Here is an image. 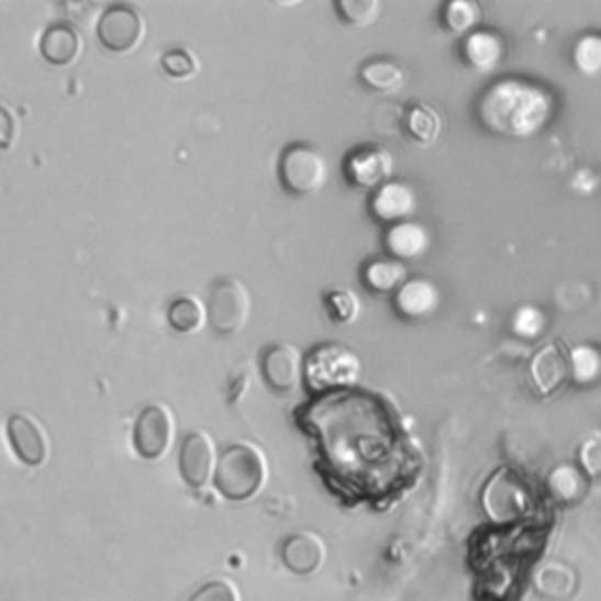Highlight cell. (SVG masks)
Returning <instances> with one entry per match:
<instances>
[{
  "label": "cell",
  "mask_w": 601,
  "mask_h": 601,
  "mask_svg": "<svg viewBox=\"0 0 601 601\" xmlns=\"http://www.w3.org/2000/svg\"><path fill=\"white\" fill-rule=\"evenodd\" d=\"M97 36L107 49L115 55L132 53L140 47L146 36V20L142 10L130 3H113L99 16Z\"/></svg>",
  "instance_id": "cell-8"
},
{
  "label": "cell",
  "mask_w": 601,
  "mask_h": 601,
  "mask_svg": "<svg viewBox=\"0 0 601 601\" xmlns=\"http://www.w3.org/2000/svg\"><path fill=\"white\" fill-rule=\"evenodd\" d=\"M175 439V414L163 402L146 404L134 421L132 442L134 449L146 460H156L167 454Z\"/></svg>",
  "instance_id": "cell-10"
},
{
  "label": "cell",
  "mask_w": 601,
  "mask_h": 601,
  "mask_svg": "<svg viewBox=\"0 0 601 601\" xmlns=\"http://www.w3.org/2000/svg\"><path fill=\"white\" fill-rule=\"evenodd\" d=\"M386 254L402 264L419 261L433 249V231L423 221L409 219L383 231Z\"/></svg>",
  "instance_id": "cell-17"
},
{
  "label": "cell",
  "mask_w": 601,
  "mask_h": 601,
  "mask_svg": "<svg viewBox=\"0 0 601 601\" xmlns=\"http://www.w3.org/2000/svg\"><path fill=\"white\" fill-rule=\"evenodd\" d=\"M359 280L376 297H388L398 294L402 285L409 280V268L407 264L392 259V256H371L359 268Z\"/></svg>",
  "instance_id": "cell-21"
},
{
  "label": "cell",
  "mask_w": 601,
  "mask_h": 601,
  "mask_svg": "<svg viewBox=\"0 0 601 601\" xmlns=\"http://www.w3.org/2000/svg\"><path fill=\"white\" fill-rule=\"evenodd\" d=\"M590 477L574 463H561L545 477V493L557 508H576L588 496Z\"/></svg>",
  "instance_id": "cell-19"
},
{
  "label": "cell",
  "mask_w": 601,
  "mask_h": 601,
  "mask_svg": "<svg viewBox=\"0 0 601 601\" xmlns=\"http://www.w3.org/2000/svg\"><path fill=\"white\" fill-rule=\"evenodd\" d=\"M82 36L80 31L68 22H55L43 31L41 38V55L45 62L55 66H68L78 62L82 55Z\"/></svg>",
  "instance_id": "cell-22"
},
{
  "label": "cell",
  "mask_w": 601,
  "mask_h": 601,
  "mask_svg": "<svg viewBox=\"0 0 601 601\" xmlns=\"http://www.w3.org/2000/svg\"><path fill=\"white\" fill-rule=\"evenodd\" d=\"M268 463L264 452L252 442H233L219 454L214 468L216 491L233 503H243L266 485Z\"/></svg>",
  "instance_id": "cell-3"
},
{
  "label": "cell",
  "mask_w": 601,
  "mask_h": 601,
  "mask_svg": "<svg viewBox=\"0 0 601 601\" xmlns=\"http://www.w3.org/2000/svg\"><path fill=\"white\" fill-rule=\"evenodd\" d=\"M557 109L555 92L524 76L491 80L475 107L482 127L503 140H534L549 127Z\"/></svg>",
  "instance_id": "cell-2"
},
{
  "label": "cell",
  "mask_w": 601,
  "mask_h": 601,
  "mask_svg": "<svg viewBox=\"0 0 601 601\" xmlns=\"http://www.w3.org/2000/svg\"><path fill=\"white\" fill-rule=\"evenodd\" d=\"M216 460V446L208 433L193 431L183 437L179 452V470L188 487L202 489L208 485L214 477Z\"/></svg>",
  "instance_id": "cell-15"
},
{
  "label": "cell",
  "mask_w": 601,
  "mask_h": 601,
  "mask_svg": "<svg viewBox=\"0 0 601 601\" xmlns=\"http://www.w3.org/2000/svg\"><path fill=\"white\" fill-rule=\"evenodd\" d=\"M355 402L357 411H348V419L313 425L315 468L346 505L371 503L386 510L383 505L416 482L419 452L383 400L357 392Z\"/></svg>",
  "instance_id": "cell-1"
},
{
  "label": "cell",
  "mask_w": 601,
  "mask_h": 601,
  "mask_svg": "<svg viewBox=\"0 0 601 601\" xmlns=\"http://www.w3.org/2000/svg\"><path fill=\"white\" fill-rule=\"evenodd\" d=\"M394 175V156L381 144H365L353 148L343 158V177L357 191H376Z\"/></svg>",
  "instance_id": "cell-9"
},
{
  "label": "cell",
  "mask_w": 601,
  "mask_h": 601,
  "mask_svg": "<svg viewBox=\"0 0 601 601\" xmlns=\"http://www.w3.org/2000/svg\"><path fill=\"white\" fill-rule=\"evenodd\" d=\"M442 24L454 36L466 38L482 26V5L477 0H449L442 5Z\"/></svg>",
  "instance_id": "cell-29"
},
{
  "label": "cell",
  "mask_w": 601,
  "mask_h": 601,
  "mask_svg": "<svg viewBox=\"0 0 601 601\" xmlns=\"http://www.w3.org/2000/svg\"><path fill=\"white\" fill-rule=\"evenodd\" d=\"M16 134H20V125H16L14 113L0 104V151H10L16 142Z\"/></svg>",
  "instance_id": "cell-36"
},
{
  "label": "cell",
  "mask_w": 601,
  "mask_h": 601,
  "mask_svg": "<svg viewBox=\"0 0 601 601\" xmlns=\"http://www.w3.org/2000/svg\"><path fill=\"white\" fill-rule=\"evenodd\" d=\"M322 305H324V313H327V318L334 324H338V327H348V324L357 322L359 313H363V303H359V297L353 289H346V287H336V289L324 291Z\"/></svg>",
  "instance_id": "cell-30"
},
{
  "label": "cell",
  "mask_w": 601,
  "mask_h": 601,
  "mask_svg": "<svg viewBox=\"0 0 601 601\" xmlns=\"http://www.w3.org/2000/svg\"><path fill=\"white\" fill-rule=\"evenodd\" d=\"M569 379V350L559 341H549L531 355L526 367V381L528 390L536 398H549V394H555Z\"/></svg>",
  "instance_id": "cell-11"
},
{
  "label": "cell",
  "mask_w": 601,
  "mask_h": 601,
  "mask_svg": "<svg viewBox=\"0 0 601 601\" xmlns=\"http://www.w3.org/2000/svg\"><path fill=\"white\" fill-rule=\"evenodd\" d=\"M578 463L580 470L588 477L601 475V433H592L590 437L582 439L578 449Z\"/></svg>",
  "instance_id": "cell-34"
},
{
  "label": "cell",
  "mask_w": 601,
  "mask_h": 601,
  "mask_svg": "<svg viewBox=\"0 0 601 601\" xmlns=\"http://www.w3.org/2000/svg\"><path fill=\"white\" fill-rule=\"evenodd\" d=\"M363 359L341 343H320L305 357L303 381L313 394L346 392L359 383Z\"/></svg>",
  "instance_id": "cell-5"
},
{
  "label": "cell",
  "mask_w": 601,
  "mask_h": 601,
  "mask_svg": "<svg viewBox=\"0 0 601 601\" xmlns=\"http://www.w3.org/2000/svg\"><path fill=\"white\" fill-rule=\"evenodd\" d=\"M549 315L543 305L538 303H522L514 308L508 318V332L510 336L520 341H538L547 332Z\"/></svg>",
  "instance_id": "cell-28"
},
{
  "label": "cell",
  "mask_w": 601,
  "mask_h": 601,
  "mask_svg": "<svg viewBox=\"0 0 601 601\" xmlns=\"http://www.w3.org/2000/svg\"><path fill=\"white\" fill-rule=\"evenodd\" d=\"M402 125L411 142L419 146H433L442 134V115L427 101H411L404 109Z\"/></svg>",
  "instance_id": "cell-24"
},
{
  "label": "cell",
  "mask_w": 601,
  "mask_h": 601,
  "mask_svg": "<svg viewBox=\"0 0 601 601\" xmlns=\"http://www.w3.org/2000/svg\"><path fill=\"white\" fill-rule=\"evenodd\" d=\"M460 57L477 74H493L508 57V41L496 29L479 26L460 41Z\"/></svg>",
  "instance_id": "cell-18"
},
{
  "label": "cell",
  "mask_w": 601,
  "mask_h": 601,
  "mask_svg": "<svg viewBox=\"0 0 601 601\" xmlns=\"http://www.w3.org/2000/svg\"><path fill=\"white\" fill-rule=\"evenodd\" d=\"M278 177L289 196H315L327 186L330 163L318 146L294 142L280 153Z\"/></svg>",
  "instance_id": "cell-6"
},
{
  "label": "cell",
  "mask_w": 601,
  "mask_h": 601,
  "mask_svg": "<svg viewBox=\"0 0 601 601\" xmlns=\"http://www.w3.org/2000/svg\"><path fill=\"white\" fill-rule=\"evenodd\" d=\"M357 78L367 90L376 94H394L407 85V71L404 66L388 57H371L359 64Z\"/></svg>",
  "instance_id": "cell-23"
},
{
  "label": "cell",
  "mask_w": 601,
  "mask_h": 601,
  "mask_svg": "<svg viewBox=\"0 0 601 601\" xmlns=\"http://www.w3.org/2000/svg\"><path fill=\"white\" fill-rule=\"evenodd\" d=\"M188 601H237V592L229 580H210L188 597Z\"/></svg>",
  "instance_id": "cell-35"
},
{
  "label": "cell",
  "mask_w": 601,
  "mask_h": 601,
  "mask_svg": "<svg viewBox=\"0 0 601 601\" xmlns=\"http://www.w3.org/2000/svg\"><path fill=\"white\" fill-rule=\"evenodd\" d=\"M442 305V289L433 278L414 275L409 278L398 294L392 297V311L404 322L431 320Z\"/></svg>",
  "instance_id": "cell-14"
},
{
  "label": "cell",
  "mask_w": 601,
  "mask_h": 601,
  "mask_svg": "<svg viewBox=\"0 0 601 601\" xmlns=\"http://www.w3.org/2000/svg\"><path fill=\"white\" fill-rule=\"evenodd\" d=\"M569 374L576 388H594L601 383V346L594 341H582L569 350Z\"/></svg>",
  "instance_id": "cell-26"
},
{
  "label": "cell",
  "mask_w": 601,
  "mask_h": 601,
  "mask_svg": "<svg viewBox=\"0 0 601 601\" xmlns=\"http://www.w3.org/2000/svg\"><path fill=\"white\" fill-rule=\"evenodd\" d=\"M534 588L538 597L543 599L566 601L569 597H574L578 588V576L571 566H566L561 561H549V564H543L538 574L534 576Z\"/></svg>",
  "instance_id": "cell-25"
},
{
  "label": "cell",
  "mask_w": 601,
  "mask_h": 601,
  "mask_svg": "<svg viewBox=\"0 0 601 601\" xmlns=\"http://www.w3.org/2000/svg\"><path fill=\"white\" fill-rule=\"evenodd\" d=\"M252 313V294L245 282L233 275L214 280L208 299V320L219 336L243 332Z\"/></svg>",
  "instance_id": "cell-7"
},
{
  "label": "cell",
  "mask_w": 601,
  "mask_h": 601,
  "mask_svg": "<svg viewBox=\"0 0 601 601\" xmlns=\"http://www.w3.org/2000/svg\"><path fill=\"white\" fill-rule=\"evenodd\" d=\"M305 359L291 343H270L261 353V374L275 394H287L303 379Z\"/></svg>",
  "instance_id": "cell-13"
},
{
  "label": "cell",
  "mask_w": 601,
  "mask_h": 601,
  "mask_svg": "<svg viewBox=\"0 0 601 601\" xmlns=\"http://www.w3.org/2000/svg\"><path fill=\"white\" fill-rule=\"evenodd\" d=\"M419 210V191L414 183L404 179H390L381 188H376L369 198V214L374 221L383 223V226H394L414 219Z\"/></svg>",
  "instance_id": "cell-12"
},
{
  "label": "cell",
  "mask_w": 601,
  "mask_h": 601,
  "mask_svg": "<svg viewBox=\"0 0 601 601\" xmlns=\"http://www.w3.org/2000/svg\"><path fill=\"white\" fill-rule=\"evenodd\" d=\"M163 71L175 78V80H186L193 78L200 71V62L188 47H171L163 55Z\"/></svg>",
  "instance_id": "cell-33"
},
{
  "label": "cell",
  "mask_w": 601,
  "mask_h": 601,
  "mask_svg": "<svg viewBox=\"0 0 601 601\" xmlns=\"http://www.w3.org/2000/svg\"><path fill=\"white\" fill-rule=\"evenodd\" d=\"M280 557L291 574L308 576L322 566L324 543L318 534H311V531H299V534H291L282 541Z\"/></svg>",
  "instance_id": "cell-20"
},
{
  "label": "cell",
  "mask_w": 601,
  "mask_h": 601,
  "mask_svg": "<svg viewBox=\"0 0 601 601\" xmlns=\"http://www.w3.org/2000/svg\"><path fill=\"white\" fill-rule=\"evenodd\" d=\"M571 64L580 76L601 78V31H588L578 36L571 47Z\"/></svg>",
  "instance_id": "cell-31"
},
{
  "label": "cell",
  "mask_w": 601,
  "mask_h": 601,
  "mask_svg": "<svg viewBox=\"0 0 601 601\" xmlns=\"http://www.w3.org/2000/svg\"><path fill=\"white\" fill-rule=\"evenodd\" d=\"M204 320H208V305H202V301L193 294L175 297L167 305V322L177 334L198 332Z\"/></svg>",
  "instance_id": "cell-27"
},
{
  "label": "cell",
  "mask_w": 601,
  "mask_h": 601,
  "mask_svg": "<svg viewBox=\"0 0 601 601\" xmlns=\"http://www.w3.org/2000/svg\"><path fill=\"white\" fill-rule=\"evenodd\" d=\"M482 508L491 526L517 528L526 526V520L536 512V501L517 470L498 468L485 485Z\"/></svg>",
  "instance_id": "cell-4"
},
{
  "label": "cell",
  "mask_w": 601,
  "mask_h": 601,
  "mask_svg": "<svg viewBox=\"0 0 601 601\" xmlns=\"http://www.w3.org/2000/svg\"><path fill=\"white\" fill-rule=\"evenodd\" d=\"M8 439L12 444L14 456L20 458L24 466L38 468L47 460L49 439L45 427L38 419H33L26 411H16L8 419Z\"/></svg>",
  "instance_id": "cell-16"
},
{
  "label": "cell",
  "mask_w": 601,
  "mask_h": 601,
  "mask_svg": "<svg viewBox=\"0 0 601 601\" xmlns=\"http://www.w3.org/2000/svg\"><path fill=\"white\" fill-rule=\"evenodd\" d=\"M334 10L343 24L369 26L381 16V0H336Z\"/></svg>",
  "instance_id": "cell-32"
}]
</instances>
